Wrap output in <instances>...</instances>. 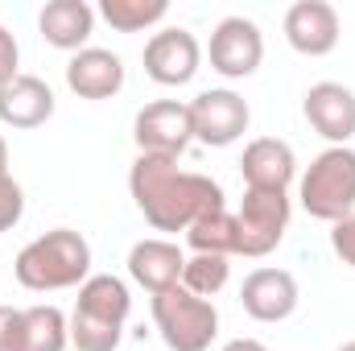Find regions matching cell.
<instances>
[{
  "instance_id": "obj_18",
  "label": "cell",
  "mask_w": 355,
  "mask_h": 351,
  "mask_svg": "<svg viewBox=\"0 0 355 351\" xmlns=\"http://www.w3.org/2000/svg\"><path fill=\"white\" fill-rule=\"evenodd\" d=\"M37 29L54 50H87V37L95 29V8L87 0H46L37 12Z\"/></svg>"
},
{
  "instance_id": "obj_11",
  "label": "cell",
  "mask_w": 355,
  "mask_h": 351,
  "mask_svg": "<svg viewBox=\"0 0 355 351\" xmlns=\"http://www.w3.org/2000/svg\"><path fill=\"white\" fill-rule=\"evenodd\" d=\"M302 293L289 268H252L240 285V306L257 323H285L297 310Z\"/></svg>"
},
{
  "instance_id": "obj_5",
  "label": "cell",
  "mask_w": 355,
  "mask_h": 351,
  "mask_svg": "<svg viewBox=\"0 0 355 351\" xmlns=\"http://www.w3.org/2000/svg\"><path fill=\"white\" fill-rule=\"evenodd\" d=\"M153 323L170 351H207L219 335V310L207 298H194L186 285L153 293Z\"/></svg>"
},
{
  "instance_id": "obj_27",
  "label": "cell",
  "mask_w": 355,
  "mask_h": 351,
  "mask_svg": "<svg viewBox=\"0 0 355 351\" xmlns=\"http://www.w3.org/2000/svg\"><path fill=\"white\" fill-rule=\"evenodd\" d=\"M223 351H268L261 339H232V343H223Z\"/></svg>"
},
{
  "instance_id": "obj_28",
  "label": "cell",
  "mask_w": 355,
  "mask_h": 351,
  "mask_svg": "<svg viewBox=\"0 0 355 351\" xmlns=\"http://www.w3.org/2000/svg\"><path fill=\"white\" fill-rule=\"evenodd\" d=\"M339 351H355V339H352V343H343V348H339Z\"/></svg>"
},
{
  "instance_id": "obj_6",
  "label": "cell",
  "mask_w": 355,
  "mask_h": 351,
  "mask_svg": "<svg viewBox=\"0 0 355 351\" xmlns=\"http://www.w3.org/2000/svg\"><path fill=\"white\" fill-rule=\"evenodd\" d=\"M236 228H240V257L252 261L268 257L289 228V190H244Z\"/></svg>"
},
{
  "instance_id": "obj_10",
  "label": "cell",
  "mask_w": 355,
  "mask_h": 351,
  "mask_svg": "<svg viewBox=\"0 0 355 351\" xmlns=\"http://www.w3.org/2000/svg\"><path fill=\"white\" fill-rule=\"evenodd\" d=\"M141 62H145V75H149L153 83H162V87H186V83L198 75L202 46H198V37H194L190 29L170 25V29H162V33H153V37L145 42Z\"/></svg>"
},
{
  "instance_id": "obj_13",
  "label": "cell",
  "mask_w": 355,
  "mask_h": 351,
  "mask_svg": "<svg viewBox=\"0 0 355 351\" xmlns=\"http://www.w3.org/2000/svg\"><path fill=\"white\" fill-rule=\"evenodd\" d=\"M302 112H306L310 128L318 137H327L331 145H347L355 137V91L335 79H322L306 91Z\"/></svg>"
},
{
  "instance_id": "obj_12",
  "label": "cell",
  "mask_w": 355,
  "mask_h": 351,
  "mask_svg": "<svg viewBox=\"0 0 355 351\" xmlns=\"http://www.w3.org/2000/svg\"><path fill=\"white\" fill-rule=\"evenodd\" d=\"M339 33H343L339 12H335V4H327V0H297V4H289V12H285V42H289L297 54H306V58L331 54V50L339 46Z\"/></svg>"
},
{
  "instance_id": "obj_17",
  "label": "cell",
  "mask_w": 355,
  "mask_h": 351,
  "mask_svg": "<svg viewBox=\"0 0 355 351\" xmlns=\"http://www.w3.org/2000/svg\"><path fill=\"white\" fill-rule=\"evenodd\" d=\"M182 268H186V252L178 248L174 240H137L132 252H128V277L149 289V293H162L170 285H182Z\"/></svg>"
},
{
  "instance_id": "obj_4",
  "label": "cell",
  "mask_w": 355,
  "mask_h": 351,
  "mask_svg": "<svg viewBox=\"0 0 355 351\" xmlns=\"http://www.w3.org/2000/svg\"><path fill=\"white\" fill-rule=\"evenodd\" d=\"M302 207L310 219L339 223L355 215V149L352 145H331L322 149L310 170L302 174Z\"/></svg>"
},
{
  "instance_id": "obj_1",
  "label": "cell",
  "mask_w": 355,
  "mask_h": 351,
  "mask_svg": "<svg viewBox=\"0 0 355 351\" xmlns=\"http://www.w3.org/2000/svg\"><path fill=\"white\" fill-rule=\"evenodd\" d=\"M128 190L153 232H190L194 219L223 207V186L211 174L182 170L178 157L157 153H137L128 170Z\"/></svg>"
},
{
  "instance_id": "obj_24",
  "label": "cell",
  "mask_w": 355,
  "mask_h": 351,
  "mask_svg": "<svg viewBox=\"0 0 355 351\" xmlns=\"http://www.w3.org/2000/svg\"><path fill=\"white\" fill-rule=\"evenodd\" d=\"M0 351H25V310L0 306Z\"/></svg>"
},
{
  "instance_id": "obj_19",
  "label": "cell",
  "mask_w": 355,
  "mask_h": 351,
  "mask_svg": "<svg viewBox=\"0 0 355 351\" xmlns=\"http://www.w3.org/2000/svg\"><path fill=\"white\" fill-rule=\"evenodd\" d=\"M186 244L194 252H211V257H240V228H236V215L227 207L202 215L190 223L186 232Z\"/></svg>"
},
{
  "instance_id": "obj_21",
  "label": "cell",
  "mask_w": 355,
  "mask_h": 351,
  "mask_svg": "<svg viewBox=\"0 0 355 351\" xmlns=\"http://www.w3.org/2000/svg\"><path fill=\"white\" fill-rule=\"evenodd\" d=\"M166 0H99V17L120 33H141L157 21H166Z\"/></svg>"
},
{
  "instance_id": "obj_3",
  "label": "cell",
  "mask_w": 355,
  "mask_h": 351,
  "mask_svg": "<svg viewBox=\"0 0 355 351\" xmlns=\"http://www.w3.org/2000/svg\"><path fill=\"white\" fill-rule=\"evenodd\" d=\"M132 298L128 285L112 273H91L79 285V302L71 310V348L75 351H116L124 339Z\"/></svg>"
},
{
  "instance_id": "obj_15",
  "label": "cell",
  "mask_w": 355,
  "mask_h": 351,
  "mask_svg": "<svg viewBox=\"0 0 355 351\" xmlns=\"http://www.w3.org/2000/svg\"><path fill=\"white\" fill-rule=\"evenodd\" d=\"M67 87L79 99H112L124 87V62L120 54L103 50V46H87L79 54H71L67 62Z\"/></svg>"
},
{
  "instance_id": "obj_16",
  "label": "cell",
  "mask_w": 355,
  "mask_h": 351,
  "mask_svg": "<svg viewBox=\"0 0 355 351\" xmlns=\"http://www.w3.org/2000/svg\"><path fill=\"white\" fill-rule=\"evenodd\" d=\"M240 174H244V190H289V182L297 174V157L285 141L257 137L244 145Z\"/></svg>"
},
{
  "instance_id": "obj_26",
  "label": "cell",
  "mask_w": 355,
  "mask_h": 351,
  "mask_svg": "<svg viewBox=\"0 0 355 351\" xmlns=\"http://www.w3.org/2000/svg\"><path fill=\"white\" fill-rule=\"evenodd\" d=\"M17 62H21V46H17V37L0 25V87L8 83V79H17L21 71H17Z\"/></svg>"
},
{
  "instance_id": "obj_20",
  "label": "cell",
  "mask_w": 355,
  "mask_h": 351,
  "mask_svg": "<svg viewBox=\"0 0 355 351\" xmlns=\"http://www.w3.org/2000/svg\"><path fill=\"white\" fill-rule=\"evenodd\" d=\"M71 323L58 306H25V351H67Z\"/></svg>"
},
{
  "instance_id": "obj_23",
  "label": "cell",
  "mask_w": 355,
  "mask_h": 351,
  "mask_svg": "<svg viewBox=\"0 0 355 351\" xmlns=\"http://www.w3.org/2000/svg\"><path fill=\"white\" fill-rule=\"evenodd\" d=\"M25 215V190L21 182L8 174V141L0 137V236L12 232Z\"/></svg>"
},
{
  "instance_id": "obj_25",
  "label": "cell",
  "mask_w": 355,
  "mask_h": 351,
  "mask_svg": "<svg viewBox=\"0 0 355 351\" xmlns=\"http://www.w3.org/2000/svg\"><path fill=\"white\" fill-rule=\"evenodd\" d=\"M331 248H335V257L347 264V268H355V215L331 223Z\"/></svg>"
},
{
  "instance_id": "obj_7",
  "label": "cell",
  "mask_w": 355,
  "mask_h": 351,
  "mask_svg": "<svg viewBox=\"0 0 355 351\" xmlns=\"http://www.w3.org/2000/svg\"><path fill=\"white\" fill-rule=\"evenodd\" d=\"M190 120H194V141H202L211 149H227L248 132L252 108H248V99L240 91L211 87L190 99Z\"/></svg>"
},
{
  "instance_id": "obj_22",
  "label": "cell",
  "mask_w": 355,
  "mask_h": 351,
  "mask_svg": "<svg viewBox=\"0 0 355 351\" xmlns=\"http://www.w3.org/2000/svg\"><path fill=\"white\" fill-rule=\"evenodd\" d=\"M227 281H232V264H227V257H211V252H194V257H186L182 285H186L194 298H207V302H211Z\"/></svg>"
},
{
  "instance_id": "obj_8",
  "label": "cell",
  "mask_w": 355,
  "mask_h": 351,
  "mask_svg": "<svg viewBox=\"0 0 355 351\" xmlns=\"http://www.w3.org/2000/svg\"><path fill=\"white\" fill-rule=\"evenodd\" d=\"M132 141L141 153H157V157H182L194 141V120H190V103L182 99H153L137 112L132 120Z\"/></svg>"
},
{
  "instance_id": "obj_2",
  "label": "cell",
  "mask_w": 355,
  "mask_h": 351,
  "mask_svg": "<svg viewBox=\"0 0 355 351\" xmlns=\"http://www.w3.org/2000/svg\"><path fill=\"white\" fill-rule=\"evenodd\" d=\"M12 277L33 289V293H54V289H79L91 277V244L71 232V228H54L37 240H29L17 261Z\"/></svg>"
},
{
  "instance_id": "obj_9",
  "label": "cell",
  "mask_w": 355,
  "mask_h": 351,
  "mask_svg": "<svg viewBox=\"0 0 355 351\" xmlns=\"http://www.w3.org/2000/svg\"><path fill=\"white\" fill-rule=\"evenodd\" d=\"M211 71H219L223 79H248L261 71L265 62V37L261 25L248 17H223L211 29V46H207Z\"/></svg>"
},
{
  "instance_id": "obj_14",
  "label": "cell",
  "mask_w": 355,
  "mask_h": 351,
  "mask_svg": "<svg viewBox=\"0 0 355 351\" xmlns=\"http://www.w3.org/2000/svg\"><path fill=\"white\" fill-rule=\"evenodd\" d=\"M54 108H58L54 91L37 75H17L0 87V124L4 128H21V132L42 128L54 116Z\"/></svg>"
}]
</instances>
